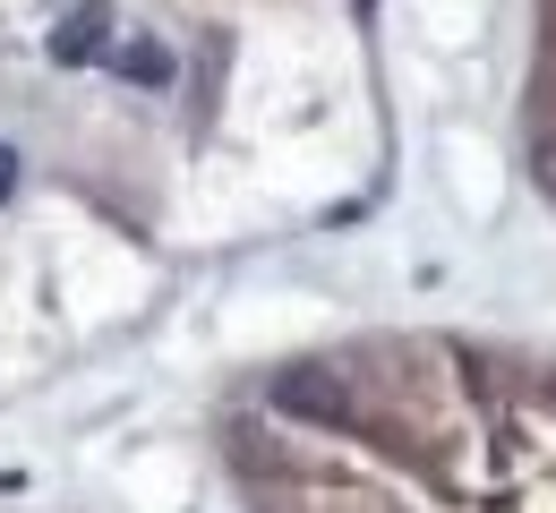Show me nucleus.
Segmentation results:
<instances>
[{"label": "nucleus", "instance_id": "f03ea898", "mask_svg": "<svg viewBox=\"0 0 556 513\" xmlns=\"http://www.w3.org/2000/svg\"><path fill=\"white\" fill-rule=\"evenodd\" d=\"M531 171L556 197V0H540V61H531Z\"/></svg>", "mask_w": 556, "mask_h": 513}, {"label": "nucleus", "instance_id": "39448f33", "mask_svg": "<svg viewBox=\"0 0 556 513\" xmlns=\"http://www.w3.org/2000/svg\"><path fill=\"white\" fill-rule=\"evenodd\" d=\"M9 180H17V154L0 146V197H9Z\"/></svg>", "mask_w": 556, "mask_h": 513}, {"label": "nucleus", "instance_id": "7ed1b4c3", "mask_svg": "<svg viewBox=\"0 0 556 513\" xmlns=\"http://www.w3.org/2000/svg\"><path fill=\"white\" fill-rule=\"evenodd\" d=\"M103 52H112V9H103V0H94V9H77L70 26L52 35V61H61V69H77V61H103Z\"/></svg>", "mask_w": 556, "mask_h": 513}, {"label": "nucleus", "instance_id": "f257e3e1", "mask_svg": "<svg viewBox=\"0 0 556 513\" xmlns=\"http://www.w3.org/2000/svg\"><path fill=\"white\" fill-rule=\"evenodd\" d=\"M231 471L257 513H556V360L445 334L282 360Z\"/></svg>", "mask_w": 556, "mask_h": 513}, {"label": "nucleus", "instance_id": "20e7f679", "mask_svg": "<svg viewBox=\"0 0 556 513\" xmlns=\"http://www.w3.org/2000/svg\"><path fill=\"white\" fill-rule=\"evenodd\" d=\"M121 77H138V86H172V61L154 52V43H121V52H103Z\"/></svg>", "mask_w": 556, "mask_h": 513}]
</instances>
